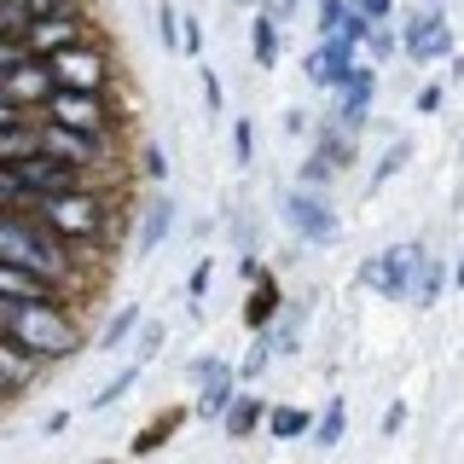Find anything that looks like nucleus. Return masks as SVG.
<instances>
[{
    "label": "nucleus",
    "instance_id": "nucleus-15",
    "mask_svg": "<svg viewBox=\"0 0 464 464\" xmlns=\"http://www.w3.org/2000/svg\"><path fill=\"white\" fill-rule=\"evenodd\" d=\"M203 401H198V412L203 418H221V406L232 401V366L227 360H203Z\"/></svg>",
    "mask_w": 464,
    "mask_h": 464
},
{
    "label": "nucleus",
    "instance_id": "nucleus-12",
    "mask_svg": "<svg viewBox=\"0 0 464 464\" xmlns=\"http://www.w3.org/2000/svg\"><path fill=\"white\" fill-rule=\"evenodd\" d=\"M302 70H308V82H314V87H325V93H331V87H337L348 70H354V41H343V35H319V47L308 53V64H302Z\"/></svg>",
    "mask_w": 464,
    "mask_h": 464
},
{
    "label": "nucleus",
    "instance_id": "nucleus-37",
    "mask_svg": "<svg viewBox=\"0 0 464 464\" xmlns=\"http://www.w3.org/2000/svg\"><path fill=\"white\" fill-rule=\"evenodd\" d=\"M24 58V47H18V35H0V76H6L12 64Z\"/></svg>",
    "mask_w": 464,
    "mask_h": 464
},
{
    "label": "nucleus",
    "instance_id": "nucleus-14",
    "mask_svg": "<svg viewBox=\"0 0 464 464\" xmlns=\"http://www.w3.org/2000/svg\"><path fill=\"white\" fill-rule=\"evenodd\" d=\"M337 93H343V128H348V134H354V128L360 122H366V111H372V93H377V76H372V70H348V76L337 82Z\"/></svg>",
    "mask_w": 464,
    "mask_h": 464
},
{
    "label": "nucleus",
    "instance_id": "nucleus-9",
    "mask_svg": "<svg viewBox=\"0 0 464 464\" xmlns=\"http://www.w3.org/2000/svg\"><path fill=\"white\" fill-rule=\"evenodd\" d=\"M18 180L29 186L35 198H47V192H70V186H82V169H70V163H58V157L47 151H29L24 163H6Z\"/></svg>",
    "mask_w": 464,
    "mask_h": 464
},
{
    "label": "nucleus",
    "instance_id": "nucleus-33",
    "mask_svg": "<svg viewBox=\"0 0 464 464\" xmlns=\"http://www.w3.org/2000/svg\"><path fill=\"white\" fill-rule=\"evenodd\" d=\"M267 360H273V343L261 337V343L250 348V360H244V366H238V377H261V366H267Z\"/></svg>",
    "mask_w": 464,
    "mask_h": 464
},
{
    "label": "nucleus",
    "instance_id": "nucleus-36",
    "mask_svg": "<svg viewBox=\"0 0 464 464\" xmlns=\"http://www.w3.org/2000/svg\"><path fill=\"white\" fill-rule=\"evenodd\" d=\"M82 0H24V12L29 18H47V12H76Z\"/></svg>",
    "mask_w": 464,
    "mask_h": 464
},
{
    "label": "nucleus",
    "instance_id": "nucleus-41",
    "mask_svg": "<svg viewBox=\"0 0 464 464\" xmlns=\"http://www.w3.org/2000/svg\"><path fill=\"white\" fill-rule=\"evenodd\" d=\"M227 6H256V0H227Z\"/></svg>",
    "mask_w": 464,
    "mask_h": 464
},
{
    "label": "nucleus",
    "instance_id": "nucleus-22",
    "mask_svg": "<svg viewBox=\"0 0 464 464\" xmlns=\"http://www.w3.org/2000/svg\"><path fill=\"white\" fill-rule=\"evenodd\" d=\"M169 221H174V203H169V198H157V203H151V215H145V232H140V256H151L157 244L169 238Z\"/></svg>",
    "mask_w": 464,
    "mask_h": 464
},
{
    "label": "nucleus",
    "instance_id": "nucleus-30",
    "mask_svg": "<svg viewBox=\"0 0 464 464\" xmlns=\"http://www.w3.org/2000/svg\"><path fill=\"white\" fill-rule=\"evenodd\" d=\"M389 6H395V0H348V12H354V18H366V24H383Z\"/></svg>",
    "mask_w": 464,
    "mask_h": 464
},
{
    "label": "nucleus",
    "instance_id": "nucleus-8",
    "mask_svg": "<svg viewBox=\"0 0 464 464\" xmlns=\"http://www.w3.org/2000/svg\"><path fill=\"white\" fill-rule=\"evenodd\" d=\"M87 35V24H82V12H47V18H29L24 24V35H18V47L29 58H41V53H53V47H64V41H76Z\"/></svg>",
    "mask_w": 464,
    "mask_h": 464
},
{
    "label": "nucleus",
    "instance_id": "nucleus-38",
    "mask_svg": "<svg viewBox=\"0 0 464 464\" xmlns=\"http://www.w3.org/2000/svg\"><path fill=\"white\" fill-rule=\"evenodd\" d=\"M12 122H29V111H24V105H12V99L0 93V128H12Z\"/></svg>",
    "mask_w": 464,
    "mask_h": 464
},
{
    "label": "nucleus",
    "instance_id": "nucleus-21",
    "mask_svg": "<svg viewBox=\"0 0 464 464\" xmlns=\"http://www.w3.org/2000/svg\"><path fill=\"white\" fill-rule=\"evenodd\" d=\"M267 418V430L279 435V441H296V435H308L314 424V412H302V406H273V412H261Z\"/></svg>",
    "mask_w": 464,
    "mask_h": 464
},
{
    "label": "nucleus",
    "instance_id": "nucleus-17",
    "mask_svg": "<svg viewBox=\"0 0 464 464\" xmlns=\"http://www.w3.org/2000/svg\"><path fill=\"white\" fill-rule=\"evenodd\" d=\"M29 151H41V122H12V128H0V163H24Z\"/></svg>",
    "mask_w": 464,
    "mask_h": 464
},
{
    "label": "nucleus",
    "instance_id": "nucleus-40",
    "mask_svg": "<svg viewBox=\"0 0 464 464\" xmlns=\"http://www.w3.org/2000/svg\"><path fill=\"white\" fill-rule=\"evenodd\" d=\"M203 93H209V111H221V76L215 70H203Z\"/></svg>",
    "mask_w": 464,
    "mask_h": 464
},
{
    "label": "nucleus",
    "instance_id": "nucleus-31",
    "mask_svg": "<svg viewBox=\"0 0 464 464\" xmlns=\"http://www.w3.org/2000/svg\"><path fill=\"white\" fill-rule=\"evenodd\" d=\"M360 41H366V47H372V58H383V53H395V35H389V29H383V24H366V35H360Z\"/></svg>",
    "mask_w": 464,
    "mask_h": 464
},
{
    "label": "nucleus",
    "instance_id": "nucleus-20",
    "mask_svg": "<svg viewBox=\"0 0 464 464\" xmlns=\"http://www.w3.org/2000/svg\"><path fill=\"white\" fill-rule=\"evenodd\" d=\"M261 412H267V406H261L256 395H232V401L221 406V418H227V430H232V435H250V430L261 424Z\"/></svg>",
    "mask_w": 464,
    "mask_h": 464
},
{
    "label": "nucleus",
    "instance_id": "nucleus-5",
    "mask_svg": "<svg viewBox=\"0 0 464 464\" xmlns=\"http://www.w3.org/2000/svg\"><path fill=\"white\" fill-rule=\"evenodd\" d=\"M41 64L53 70V87H111V53L99 41H64V47L41 53Z\"/></svg>",
    "mask_w": 464,
    "mask_h": 464
},
{
    "label": "nucleus",
    "instance_id": "nucleus-1",
    "mask_svg": "<svg viewBox=\"0 0 464 464\" xmlns=\"http://www.w3.org/2000/svg\"><path fill=\"white\" fill-rule=\"evenodd\" d=\"M0 337L18 343L29 360H70L82 348V331L58 296H0Z\"/></svg>",
    "mask_w": 464,
    "mask_h": 464
},
{
    "label": "nucleus",
    "instance_id": "nucleus-39",
    "mask_svg": "<svg viewBox=\"0 0 464 464\" xmlns=\"http://www.w3.org/2000/svg\"><path fill=\"white\" fill-rule=\"evenodd\" d=\"M180 53H203V29H198V18H186V35H180Z\"/></svg>",
    "mask_w": 464,
    "mask_h": 464
},
{
    "label": "nucleus",
    "instance_id": "nucleus-32",
    "mask_svg": "<svg viewBox=\"0 0 464 464\" xmlns=\"http://www.w3.org/2000/svg\"><path fill=\"white\" fill-rule=\"evenodd\" d=\"M157 29H163V47H169V53H180V18H174V6L157 12Z\"/></svg>",
    "mask_w": 464,
    "mask_h": 464
},
{
    "label": "nucleus",
    "instance_id": "nucleus-29",
    "mask_svg": "<svg viewBox=\"0 0 464 464\" xmlns=\"http://www.w3.org/2000/svg\"><path fill=\"white\" fill-rule=\"evenodd\" d=\"M140 372H145V366H140V360H134V366H128L122 377H116V383H111V389H99V395H93V406H111L116 395H128V389H134V377H140Z\"/></svg>",
    "mask_w": 464,
    "mask_h": 464
},
{
    "label": "nucleus",
    "instance_id": "nucleus-24",
    "mask_svg": "<svg viewBox=\"0 0 464 464\" xmlns=\"http://www.w3.org/2000/svg\"><path fill=\"white\" fill-rule=\"evenodd\" d=\"M343 418H348V406H343V401H331V406H325V418H314V424H308V435H314L319 447H337V441H343Z\"/></svg>",
    "mask_w": 464,
    "mask_h": 464
},
{
    "label": "nucleus",
    "instance_id": "nucleus-11",
    "mask_svg": "<svg viewBox=\"0 0 464 464\" xmlns=\"http://www.w3.org/2000/svg\"><path fill=\"white\" fill-rule=\"evenodd\" d=\"M285 221L296 227L308 244H331V238H337V215L325 209V198H319V192H290L285 198Z\"/></svg>",
    "mask_w": 464,
    "mask_h": 464
},
{
    "label": "nucleus",
    "instance_id": "nucleus-7",
    "mask_svg": "<svg viewBox=\"0 0 464 464\" xmlns=\"http://www.w3.org/2000/svg\"><path fill=\"white\" fill-rule=\"evenodd\" d=\"M41 151L58 157V163H70V169H93V163L111 157V134H76V128L41 122Z\"/></svg>",
    "mask_w": 464,
    "mask_h": 464
},
{
    "label": "nucleus",
    "instance_id": "nucleus-35",
    "mask_svg": "<svg viewBox=\"0 0 464 464\" xmlns=\"http://www.w3.org/2000/svg\"><path fill=\"white\" fill-rule=\"evenodd\" d=\"M232 157H238V163H250V116H238V122H232Z\"/></svg>",
    "mask_w": 464,
    "mask_h": 464
},
{
    "label": "nucleus",
    "instance_id": "nucleus-2",
    "mask_svg": "<svg viewBox=\"0 0 464 464\" xmlns=\"http://www.w3.org/2000/svg\"><path fill=\"white\" fill-rule=\"evenodd\" d=\"M0 261L35 273V279H47L58 290L76 279V250H70V244H58L53 232L35 221V215H6V209H0Z\"/></svg>",
    "mask_w": 464,
    "mask_h": 464
},
{
    "label": "nucleus",
    "instance_id": "nucleus-18",
    "mask_svg": "<svg viewBox=\"0 0 464 464\" xmlns=\"http://www.w3.org/2000/svg\"><path fill=\"white\" fill-rule=\"evenodd\" d=\"M0 296H58V285L35 279V273L12 267V261H0Z\"/></svg>",
    "mask_w": 464,
    "mask_h": 464
},
{
    "label": "nucleus",
    "instance_id": "nucleus-4",
    "mask_svg": "<svg viewBox=\"0 0 464 464\" xmlns=\"http://www.w3.org/2000/svg\"><path fill=\"white\" fill-rule=\"evenodd\" d=\"M41 122L76 128V134H111V87H53L41 99Z\"/></svg>",
    "mask_w": 464,
    "mask_h": 464
},
{
    "label": "nucleus",
    "instance_id": "nucleus-34",
    "mask_svg": "<svg viewBox=\"0 0 464 464\" xmlns=\"http://www.w3.org/2000/svg\"><path fill=\"white\" fill-rule=\"evenodd\" d=\"M406 151H412V145H395V151H389V157H383V163H377V169H372V186H383V180H389V174H395V169L406 163Z\"/></svg>",
    "mask_w": 464,
    "mask_h": 464
},
{
    "label": "nucleus",
    "instance_id": "nucleus-27",
    "mask_svg": "<svg viewBox=\"0 0 464 464\" xmlns=\"http://www.w3.org/2000/svg\"><path fill=\"white\" fill-rule=\"evenodd\" d=\"M348 18V0H319V35H337Z\"/></svg>",
    "mask_w": 464,
    "mask_h": 464
},
{
    "label": "nucleus",
    "instance_id": "nucleus-13",
    "mask_svg": "<svg viewBox=\"0 0 464 464\" xmlns=\"http://www.w3.org/2000/svg\"><path fill=\"white\" fill-rule=\"evenodd\" d=\"M406 53H412V58H447V53H453V29H447L441 6H430L424 18L406 24Z\"/></svg>",
    "mask_w": 464,
    "mask_h": 464
},
{
    "label": "nucleus",
    "instance_id": "nucleus-19",
    "mask_svg": "<svg viewBox=\"0 0 464 464\" xmlns=\"http://www.w3.org/2000/svg\"><path fill=\"white\" fill-rule=\"evenodd\" d=\"M447 290V267L441 261H424V267H418V279H412V290H406V302H418V308H435V296H441Z\"/></svg>",
    "mask_w": 464,
    "mask_h": 464
},
{
    "label": "nucleus",
    "instance_id": "nucleus-6",
    "mask_svg": "<svg viewBox=\"0 0 464 464\" xmlns=\"http://www.w3.org/2000/svg\"><path fill=\"white\" fill-rule=\"evenodd\" d=\"M424 261H430V244L406 238V244H395V250L360 261V279H366L372 290H383V296L406 302V290H412V279H418V267H424Z\"/></svg>",
    "mask_w": 464,
    "mask_h": 464
},
{
    "label": "nucleus",
    "instance_id": "nucleus-10",
    "mask_svg": "<svg viewBox=\"0 0 464 464\" xmlns=\"http://www.w3.org/2000/svg\"><path fill=\"white\" fill-rule=\"evenodd\" d=\"M0 93L12 99V105H24V111H41V99L53 93V70L41 64V58H18V64L6 70V76H0Z\"/></svg>",
    "mask_w": 464,
    "mask_h": 464
},
{
    "label": "nucleus",
    "instance_id": "nucleus-25",
    "mask_svg": "<svg viewBox=\"0 0 464 464\" xmlns=\"http://www.w3.org/2000/svg\"><path fill=\"white\" fill-rule=\"evenodd\" d=\"M256 64H279V29H273V18H267V12H261V18H256Z\"/></svg>",
    "mask_w": 464,
    "mask_h": 464
},
{
    "label": "nucleus",
    "instance_id": "nucleus-26",
    "mask_svg": "<svg viewBox=\"0 0 464 464\" xmlns=\"http://www.w3.org/2000/svg\"><path fill=\"white\" fill-rule=\"evenodd\" d=\"M134 325H140V308H122V314H116L111 325H105V337H99L93 348H116V343H122V337H128V331H134Z\"/></svg>",
    "mask_w": 464,
    "mask_h": 464
},
{
    "label": "nucleus",
    "instance_id": "nucleus-3",
    "mask_svg": "<svg viewBox=\"0 0 464 464\" xmlns=\"http://www.w3.org/2000/svg\"><path fill=\"white\" fill-rule=\"evenodd\" d=\"M29 215H35V221L47 227L58 244H70V250H93V244H105V232H111V209L99 203L93 186L47 192V198L29 203Z\"/></svg>",
    "mask_w": 464,
    "mask_h": 464
},
{
    "label": "nucleus",
    "instance_id": "nucleus-16",
    "mask_svg": "<svg viewBox=\"0 0 464 464\" xmlns=\"http://www.w3.org/2000/svg\"><path fill=\"white\" fill-rule=\"evenodd\" d=\"M35 366H41V360H29L18 343L0 337V395H12V389H29V383H35Z\"/></svg>",
    "mask_w": 464,
    "mask_h": 464
},
{
    "label": "nucleus",
    "instance_id": "nucleus-28",
    "mask_svg": "<svg viewBox=\"0 0 464 464\" xmlns=\"http://www.w3.org/2000/svg\"><path fill=\"white\" fill-rule=\"evenodd\" d=\"M273 308H279V290H273V285H261V290H256V302H250V325L261 331V325H267V314H273Z\"/></svg>",
    "mask_w": 464,
    "mask_h": 464
},
{
    "label": "nucleus",
    "instance_id": "nucleus-23",
    "mask_svg": "<svg viewBox=\"0 0 464 464\" xmlns=\"http://www.w3.org/2000/svg\"><path fill=\"white\" fill-rule=\"evenodd\" d=\"M29 203H35V192H29L18 174L0 163V209H6V215H29Z\"/></svg>",
    "mask_w": 464,
    "mask_h": 464
}]
</instances>
